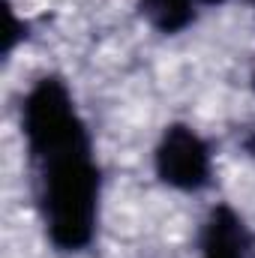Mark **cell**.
Returning <instances> with one entry per match:
<instances>
[{"label": "cell", "instance_id": "6da1fadb", "mask_svg": "<svg viewBox=\"0 0 255 258\" xmlns=\"http://www.w3.org/2000/svg\"><path fill=\"white\" fill-rule=\"evenodd\" d=\"M204 171H207V156H204L201 144L195 141V135L174 132L165 141V150H162V174H165V180L180 183V186H195V183L204 180Z\"/></svg>", "mask_w": 255, "mask_h": 258}, {"label": "cell", "instance_id": "7a4b0ae2", "mask_svg": "<svg viewBox=\"0 0 255 258\" xmlns=\"http://www.w3.org/2000/svg\"><path fill=\"white\" fill-rule=\"evenodd\" d=\"M234 240H237V228L234 222H213V246H210V258H237L234 249Z\"/></svg>", "mask_w": 255, "mask_h": 258}]
</instances>
